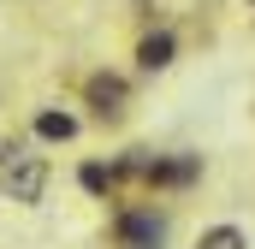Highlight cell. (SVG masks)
Wrapping results in <instances>:
<instances>
[{
  "label": "cell",
  "instance_id": "obj_1",
  "mask_svg": "<svg viewBox=\"0 0 255 249\" xmlns=\"http://www.w3.org/2000/svg\"><path fill=\"white\" fill-rule=\"evenodd\" d=\"M0 190H6L12 202H42V190H48V160H36V154H18V160H6Z\"/></svg>",
  "mask_w": 255,
  "mask_h": 249
},
{
  "label": "cell",
  "instance_id": "obj_2",
  "mask_svg": "<svg viewBox=\"0 0 255 249\" xmlns=\"http://www.w3.org/2000/svg\"><path fill=\"white\" fill-rule=\"evenodd\" d=\"M136 65H142V71H166V65H172V36H166V30H154V36L136 48Z\"/></svg>",
  "mask_w": 255,
  "mask_h": 249
},
{
  "label": "cell",
  "instance_id": "obj_3",
  "mask_svg": "<svg viewBox=\"0 0 255 249\" xmlns=\"http://www.w3.org/2000/svg\"><path fill=\"white\" fill-rule=\"evenodd\" d=\"M160 232H166L160 214H130V220H125V238H130L136 249H154V244H160Z\"/></svg>",
  "mask_w": 255,
  "mask_h": 249
},
{
  "label": "cell",
  "instance_id": "obj_4",
  "mask_svg": "<svg viewBox=\"0 0 255 249\" xmlns=\"http://www.w3.org/2000/svg\"><path fill=\"white\" fill-rule=\"evenodd\" d=\"M36 136H48V142H71V136H77V119H71V113H36Z\"/></svg>",
  "mask_w": 255,
  "mask_h": 249
},
{
  "label": "cell",
  "instance_id": "obj_5",
  "mask_svg": "<svg viewBox=\"0 0 255 249\" xmlns=\"http://www.w3.org/2000/svg\"><path fill=\"white\" fill-rule=\"evenodd\" d=\"M244 244H250V238H244L238 226H208V232L196 238V249H244Z\"/></svg>",
  "mask_w": 255,
  "mask_h": 249
},
{
  "label": "cell",
  "instance_id": "obj_6",
  "mask_svg": "<svg viewBox=\"0 0 255 249\" xmlns=\"http://www.w3.org/2000/svg\"><path fill=\"white\" fill-rule=\"evenodd\" d=\"M89 95L101 101V113H113V107L125 101V83H119V77H95V83H89Z\"/></svg>",
  "mask_w": 255,
  "mask_h": 249
},
{
  "label": "cell",
  "instance_id": "obj_7",
  "mask_svg": "<svg viewBox=\"0 0 255 249\" xmlns=\"http://www.w3.org/2000/svg\"><path fill=\"white\" fill-rule=\"evenodd\" d=\"M77 178H83V190H95V196H101V190L113 184V172H107V166H95V160H89V166H83Z\"/></svg>",
  "mask_w": 255,
  "mask_h": 249
}]
</instances>
